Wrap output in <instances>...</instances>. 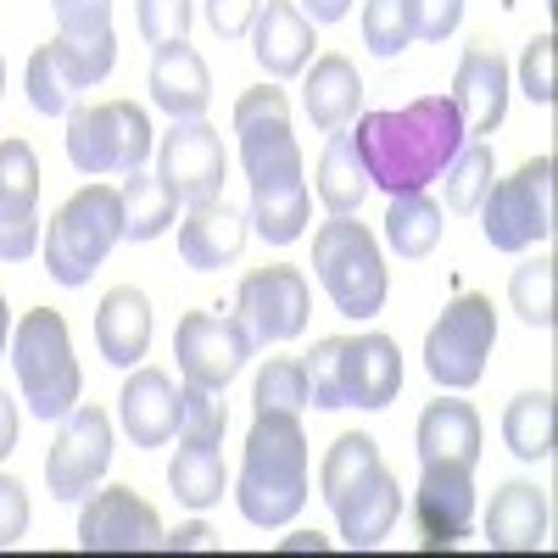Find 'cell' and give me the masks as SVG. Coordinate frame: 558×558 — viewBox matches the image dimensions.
Returning a JSON list of instances; mask_svg holds the SVG:
<instances>
[{
  "instance_id": "603a6c76",
  "label": "cell",
  "mask_w": 558,
  "mask_h": 558,
  "mask_svg": "<svg viewBox=\"0 0 558 558\" xmlns=\"http://www.w3.org/2000/svg\"><path fill=\"white\" fill-rule=\"evenodd\" d=\"M151 101L173 118V123H184V118H207V107H213V73H207V62L191 51L184 39H173V45H157V57H151Z\"/></svg>"
},
{
  "instance_id": "1f68e13d",
  "label": "cell",
  "mask_w": 558,
  "mask_h": 558,
  "mask_svg": "<svg viewBox=\"0 0 558 558\" xmlns=\"http://www.w3.org/2000/svg\"><path fill=\"white\" fill-rule=\"evenodd\" d=\"M386 246L402 257V263H418L441 246V207L425 196V191H402L391 196L386 207Z\"/></svg>"
},
{
  "instance_id": "d590c367",
  "label": "cell",
  "mask_w": 558,
  "mask_h": 558,
  "mask_svg": "<svg viewBox=\"0 0 558 558\" xmlns=\"http://www.w3.org/2000/svg\"><path fill=\"white\" fill-rule=\"evenodd\" d=\"M508 302L531 330H553V257H525L508 279Z\"/></svg>"
},
{
  "instance_id": "c3c4849f",
  "label": "cell",
  "mask_w": 558,
  "mask_h": 558,
  "mask_svg": "<svg viewBox=\"0 0 558 558\" xmlns=\"http://www.w3.org/2000/svg\"><path fill=\"white\" fill-rule=\"evenodd\" d=\"M302 12H307L313 23H341V17L352 12V0H302Z\"/></svg>"
},
{
  "instance_id": "5bb4252c",
  "label": "cell",
  "mask_w": 558,
  "mask_h": 558,
  "mask_svg": "<svg viewBox=\"0 0 558 558\" xmlns=\"http://www.w3.org/2000/svg\"><path fill=\"white\" fill-rule=\"evenodd\" d=\"M157 179L179 202H218L223 179H229V151L223 134L207 118H184L168 129V140L157 146Z\"/></svg>"
},
{
  "instance_id": "4fadbf2b",
  "label": "cell",
  "mask_w": 558,
  "mask_h": 558,
  "mask_svg": "<svg viewBox=\"0 0 558 558\" xmlns=\"http://www.w3.org/2000/svg\"><path fill=\"white\" fill-rule=\"evenodd\" d=\"M107 463H112V418L96 402H78L62 418L57 447L45 452V492H51L57 502H78V497L96 492Z\"/></svg>"
},
{
  "instance_id": "f907efd6",
  "label": "cell",
  "mask_w": 558,
  "mask_h": 558,
  "mask_svg": "<svg viewBox=\"0 0 558 558\" xmlns=\"http://www.w3.org/2000/svg\"><path fill=\"white\" fill-rule=\"evenodd\" d=\"M12 347V307H7V291H0V352Z\"/></svg>"
},
{
  "instance_id": "8fae6325",
  "label": "cell",
  "mask_w": 558,
  "mask_h": 558,
  "mask_svg": "<svg viewBox=\"0 0 558 558\" xmlns=\"http://www.w3.org/2000/svg\"><path fill=\"white\" fill-rule=\"evenodd\" d=\"M252 336L241 330V318L229 307H202V313H184L179 330H173V357H179V375L184 386H207L223 391L229 380L246 368L252 357Z\"/></svg>"
},
{
  "instance_id": "ffe728a7",
  "label": "cell",
  "mask_w": 558,
  "mask_h": 558,
  "mask_svg": "<svg viewBox=\"0 0 558 558\" xmlns=\"http://www.w3.org/2000/svg\"><path fill=\"white\" fill-rule=\"evenodd\" d=\"M452 107H458L470 140H486L502 123V112H508V62L492 51V45H470V51L458 57Z\"/></svg>"
},
{
  "instance_id": "9a60e30c",
  "label": "cell",
  "mask_w": 558,
  "mask_h": 558,
  "mask_svg": "<svg viewBox=\"0 0 558 558\" xmlns=\"http://www.w3.org/2000/svg\"><path fill=\"white\" fill-rule=\"evenodd\" d=\"M408 508L425 547H458L475 525V463H418Z\"/></svg>"
},
{
  "instance_id": "7c38bea8",
  "label": "cell",
  "mask_w": 558,
  "mask_h": 558,
  "mask_svg": "<svg viewBox=\"0 0 558 558\" xmlns=\"http://www.w3.org/2000/svg\"><path fill=\"white\" fill-rule=\"evenodd\" d=\"M241 318V330L252 336V347H279V341H296L307 330V313H313V291L302 268L291 263H274V268H257L241 279L235 291V307H229Z\"/></svg>"
},
{
  "instance_id": "cb8c5ba5",
  "label": "cell",
  "mask_w": 558,
  "mask_h": 558,
  "mask_svg": "<svg viewBox=\"0 0 558 558\" xmlns=\"http://www.w3.org/2000/svg\"><path fill=\"white\" fill-rule=\"evenodd\" d=\"M241 252H246L241 213L223 207V202H191V213H184V223H179V257H184V268L213 274V268H229Z\"/></svg>"
},
{
  "instance_id": "83f0119b",
  "label": "cell",
  "mask_w": 558,
  "mask_h": 558,
  "mask_svg": "<svg viewBox=\"0 0 558 558\" xmlns=\"http://www.w3.org/2000/svg\"><path fill=\"white\" fill-rule=\"evenodd\" d=\"M302 107H307V118H313L318 134L347 129V123L357 118V107H363V78H357V68H352L341 51H324V57L313 62L307 84H302Z\"/></svg>"
},
{
  "instance_id": "5b68a950",
  "label": "cell",
  "mask_w": 558,
  "mask_h": 558,
  "mask_svg": "<svg viewBox=\"0 0 558 558\" xmlns=\"http://www.w3.org/2000/svg\"><path fill=\"white\" fill-rule=\"evenodd\" d=\"M12 375L23 386V402L39 418H62L78 408L84 375H78V357H73V336H68V318L57 307H34L23 313V324L12 330Z\"/></svg>"
},
{
  "instance_id": "d6986e66",
  "label": "cell",
  "mask_w": 558,
  "mask_h": 558,
  "mask_svg": "<svg viewBox=\"0 0 558 558\" xmlns=\"http://www.w3.org/2000/svg\"><path fill=\"white\" fill-rule=\"evenodd\" d=\"M402 391V347L380 330L341 336V397L347 408H391Z\"/></svg>"
},
{
  "instance_id": "d4e9b609",
  "label": "cell",
  "mask_w": 558,
  "mask_h": 558,
  "mask_svg": "<svg viewBox=\"0 0 558 558\" xmlns=\"http://www.w3.org/2000/svg\"><path fill=\"white\" fill-rule=\"evenodd\" d=\"M96 347L112 368H134L140 357L151 352V302L146 291H134V286H118L101 296L96 307Z\"/></svg>"
},
{
  "instance_id": "f1b7e54d",
  "label": "cell",
  "mask_w": 558,
  "mask_h": 558,
  "mask_svg": "<svg viewBox=\"0 0 558 558\" xmlns=\"http://www.w3.org/2000/svg\"><path fill=\"white\" fill-rule=\"evenodd\" d=\"M168 486H173V497L184 502V508H213V502H223V492H229V470H223V452H218V441H207V436H179V447H173V458H168Z\"/></svg>"
},
{
  "instance_id": "30bf717a",
  "label": "cell",
  "mask_w": 558,
  "mask_h": 558,
  "mask_svg": "<svg viewBox=\"0 0 558 558\" xmlns=\"http://www.w3.org/2000/svg\"><path fill=\"white\" fill-rule=\"evenodd\" d=\"M112 62H118V39H96V45L89 39H62V34L45 39L39 51L28 57V78H23L28 107L39 118H68L84 89H96L112 73Z\"/></svg>"
},
{
  "instance_id": "681fc988",
  "label": "cell",
  "mask_w": 558,
  "mask_h": 558,
  "mask_svg": "<svg viewBox=\"0 0 558 558\" xmlns=\"http://www.w3.org/2000/svg\"><path fill=\"white\" fill-rule=\"evenodd\" d=\"M324 547H330V542H324L318 531H307V536H291V542H286V553H324Z\"/></svg>"
},
{
  "instance_id": "7dc6e473",
  "label": "cell",
  "mask_w": 558,
  "mask_h": 558,
  "mask_svg": "<svg viewBox=\"0 0 558 558\" xmlns=\"http://www.w3.org/2000/svg\"><path fill=\"white\" fill-rule=\"evenodd\" d=\"M12 447H17V402L0 391V458H7Z\"/></svg>"
},
{
  "instance_id": "7bdbcfd3",
  "label": "cell",
  "mask_w": 558,
  "mask_h": 558,
  "mask_svg": "<svg viewBox=\"0 0 558 558\" xmlns=\"http://www.w3.org/2000/svg\"><path fill=\"white\" fill-rule=\"evenodd\" d=\"M463 17V0H408L413 39H447Z\"/></svg>"
},
{
  "instance_id": "d6a6232c",
  "label": "cell",
  "mask_w": 558,
  "mask_h": 558,
  "mask_svg": "<svg viewBox=\"0 0 558 558\" xmlns=\"http://www.w3.org/2000/svg\"><path fill=\"white\" fill-rule=\"evenodd\" d=\"M502 441L520 463H542L553 452V391H520L502 408Z\"/></svg>"
},
{
  "instance_id": "277c9868",
  "label": "cell",
  "mask_w": 558,
  "mask_h": 558,
  "mask_svg": "<svg viewBox=\"0 0 558 558\" xmlns=\"http://www.w3.org/2000/svg\"><path fill=\"white\" fill-rule=\"evenodd\" d=\"M123 241V196L118 184H84L73 191L57 218L45 223V274L57 286L78 291L89 286V274L107 263V252Z\"/></svg>"
},
{
  "instance_id": "e0dca14e",
  "label": "cell",
  "mask_w": 558,
  "mask_h": 558,
  "mask_svg": "<svg viewBox=\"0 0 558 558\" xmlns=\"http://www.w3.org/2000/svg\"><path fill=\"white\" fill-rule=\"evenodd\" d=\"M39 252V162L28 140H0V263Z\"/></svg>"
},
{
  "instance_id": "836d02e7",
  "label": "cell",
  "mask_w": 558,
  "mask_h": 558,
  "mask_svg": "<svg viewBox=\"0 0 558 558\" xmlns=\"http://www.w3.org/2000/svg\"><path fill=\"white\" fill-rule=\"evenodd\" d=\"M447 179V207L452 213H481V196L492 191V179H497V157L486 140H463L458 157L441 168Z\"/></svg>"
},
{
  "instance_id": "52a82bcc",
  "label": "cell",
  "mask_w": 558,
  "mask_h": 558,
  "mask_svg": "<svg viewBox=\"0 0 558 558\" xmlns=\"http://www.w3.org/2000/svg\"><path fill=\"white\" fill-rule=\"evenodd\" d=\"M481 229L492 252H531L553 241V157H531L481 196Z\"/></svg>"
},
{
  "instance_id": "ba28073f",
  "label": "cell",
  "mask_w": 558,
  "mask_h": 558,
  "mask_svg": "<svg viewBox=\"0 0 558 558\" xmlns=\"http://www.w3.org/2000/svg\"><path fill=\"white\" fill-rule=\"evenodd\" d=\"M497 347V307L481 291H463L425 336V375L441 391H470L486 375V357Z\"/></svg>"
},
{
  "instance_id": "ab89813d",
  "label": "cell",
  "mask_w": 558,
  "mask_h": 558,
  "mask_svg": "<svg viewBox=\"0 0 558 558\" xmlns=\"http://www.w3.org/2000/svg\"><path fill=\"white\" fill-rule=\"evenodd\" d=\"M307 402L313 408H347L341 397V336H324L307 357Z\"/></svg>"
},
{
  "instance_id": "484cf974",
  "label": "cell",
  "mask_w": 558,
  "mask_h": 558,
  "mask_svg": "<svg viewBox=\"0 0 558 558\" xmlns=\"http://www.w3.org/2000/svg\"><path fill=\"white\" fill-rule=\"evenodd\" d=\"M413 447L418 463H481V413L458 397H441L418 413Z\"/></svg>"
},
{
  "instance_id": "b9f144b4",
  "label": "cell",
  "mask_w": 558,
  "mask_h": 558,
  "mask_svg": "<svg viewBox=\"0 0 558 558\" xmlns=\"http://www.w3.org/2000/svg\"><path fill=\"white\" fill-rule=\"evenodd\" d=\"M520 89L536 101V107H553V34H536L525 45V57H520Z\"/></svg>"
},
{
  "instance_id": "7402d4cb",
  "label": "cell",
  "mask_w": 558,
  "mask_h": 558,
  "mask_svg": "<svg viewBox=\"0 0 558 558\" xmlns=\"http://www.w3.org/2000/svg\"><path fill=\"white\" fill-rule=\"evenodd\" d=\"M313 17L296 7V0H263L257 23H252V51L263 62L268 78H296L313 62Z\"/></svg>"
},
{
  "instance_id": "f35d334b",
  "label": "cell",
  "mask_w": 558,
  "mask_h": 558,
  "mask_svg": "<svg viewBox=\"0 0 558 558\" xmlns=\"http://www.w3.org/2000/svg\"><path fill=\"white\" fill-rule=\"evenodd\" d=\"M62 39H112V0H51Z\"/></svg>"
},
{
  "instance_id": "44dd1931",
  "label": "cell",
  "mask_w": 558,
  "mask_h": 558,
  "mask_svg": "<svg viewBox=\"0 0 558 558\" xmlns=\"http://www.w3.org/2000/svg\"><path fill=\"white\" fill-rule=\"evenodd\" d=\"M118 418L134 447H168L179 436V386L162 368H134L118 391Z\"/></svg>"
},
{
  "instance_id": "8992f818",
  "label": "cell",
  "mask_w": 558,
  "mask_h": 558,
  "mask_svg": "<svg viewBox=\"0 0 558 558\" xmlns=\"http://www.w3.org/2000/svg\"><path fill=\"white\" fill-rule=\"evenodd\" d=\"M313 274L324 296L336 302L341 318H375L386 307V257L380 241L352 213H330V223H318L313 235Z\"/></svg>"
},
{
  "instance_id": "7a4b0ae2",
  "label": "cell",
  "mask_w": 558,
  "mask_h": 558,
  "mask_svg": "<svg viewBox=\"0 0 558 558\" xmlns=\"http://www.w3.org/2000/svg\"><path fill=\"white\" fill-rule=\"evenodd\" d=\"M463 118L452 107V96H418L402 112H363L352 118V146L357 162L368 173V191H425L430 179H441V168L458 157L463 146Z\"/></svg>"
},
{
  "instance_id": "ac0fdd59",
  "label": "cell",
  "mask_w": 558,
  "mask_h": 558,
  "mask_svg": "<svg viewBox=\"0 0 558 558\" xmlns=\"http://www.w3.org/2000/svg\"><path fill=\"white\" fill-rule=\"evenodd\" d=\"M330 514H336V531L352 553H368V547H380L402 514V486L397 475L386 470V463H375L368 475H357L336 502H330Z\"/></svg>"
},
{
  "instance_id": "6da1fadb",
  "label": "cell",
  "mask_w": 558,
  "mask_h": 558,
  "mask_svg": "<svg viewBox=\"0 0 558 558\" xmlns=\"http://www.w3.org/2000/svg\"><path fill=\"white\" fill-rule=\"evenodd\" d=\"M235 134H241V168L252 184V223L268 246H291L307 235V179H302V146L291 129L286 89H246L235 101Z\"/></svg>"
},
{
  "instance_id": "74e56055",
  "label": "cell",
  "mask_w": 558,
  "mask_h": 558,
  "mask_svg": "<svg viewBox=\"0 0 558 558\" xmlns=\"http://www.w3.org/2000/svg\"><path fill=\"white\" fill-rule=\"evenodd\" d=\"M229 430V408L218 391L207 386H179V436H207V441H223Z\"/></svg>"
},
{
  "instance_id": "2e32d148",
  "label": "cell",
  "mask_w": 558,
  "mask_h": 558,
  "mask_svg": "<svg viewBox=\"0 0 558 558\" xmlns=\"http://www.w3.org/2000/svg\"><path fill=\"white\" fill-rule=\"evenodd\" d=\"M78 547L84 553H151L162 547V520L134 486H107L84 502Z\"/></svg>"
},
{
  "instance_id": "9c48e42d",
  "label": "cell",
  "mask_w": 558,
  "mask_h": 558,
  "mask_svg": "<svg viewBox=\"0 0 558 558\" xmlns=\"http://www.w3.org/2000/svg\"><path fill=\"white\" fill-rule=\"evenodd\" d=\"M151 157V118L134 101H101L68 112V162L89 179L146 168Z\"/></svg>"
},
{
  "instance_id": "8d00e7d4",
  "label": "cell",
  "mask_w": 558,
  "mask_h": 558,
  "mask_svg": "<svg viewBox=\"0 0 558 558\" xmlns=\"http://www.w3.org/2000/svg\"><path fill=\"white\" fill-rule=\"evenodd\" d=\"M363 45L375 51L380 62L402 57L413 45V23H408V0H363Z\"/></svg>"
},
{
  "instance_id": "4dcf8cb0",
  "label": "cell",
  "mask_w": 558,
  "mask_h": 558,
  "mask_svg": "<svg viewBox=\"0 0 558 558\" xmlns=\"http://www.w3.org/2000/svg\"><path fill=\"white\" fill-rule=\"evenodd\" d=\"M313 191L330 213H357L363 196H368V173L357 162V146H352V123L336 129L324 140V157H318V173H313Z\"/></svg>"
},
{
  "instance_id": "bcb514c9",
  "label": "cell",
  "mask_w": 558,
  "mask_h": 558,
  "mask_svg": "<svg viewBox=\"0 0 558 558\" xmlns=\"http://www.w3.org/2000/svg\"><path fill=\"white\" fill-rule=\"evenodd\" d=\"M162 547L168 553H202V547H213V531L202 520H191V525H179L173 536H162Z\"/></svg>"
},
{
  "instance_id": "f6af8a7d",
  "label": "cell",
  "mask_w": 558,
  "mask_h": 558,
  "mask_svg": "<svg viewBox=\"0 0 558 558\" xmlns=\"http://www.w3.org/2000/svg\"><path fill=\"white\" fill-rule=\"evenodd\" d=\"M257 7L263 0H207V23L218 39H246L257 23Z\"/></svg>"
},
{
  "instance_id": "4316f807",
  "label": "cell",
  "mask_w": 558,
  "mask_h": 558,
  "mask_svg": "<svg viewBox=\"0 0 558 558\" xmlns=\"http://www.w3.org/2000/svg\"><path fill=\"white\" fill-rule=\"evenodd\" d=\"M486 542L497 553H536L547 542V497L531 481L497 486V497L486 508Z\"/></svg>"
},
{
  "instance_id": "ee69618b",
  "label": "cell",
  "mask_w": 558,
  "mask_h": 558,
  "mask_svg": "<svg viewBox=\"0 0 558 558\" xmlns=\"http://www.w3.org/2000/svg\"><path fill=\"white\" fill-rule=\"evenodd\" d=\"M23 531H28V492L23 481L0 475V547H17Z\"/></svg>"
},
{
  "instance_id": "60d3db41",
  "label": "cell",
  "mask_w": 558,
  "mask_h": 558,
  "mask_svg": "<svg viewBox=\"0 0 558 558\" xmlns=\"http://www.w3.org/2000/svg\"><path fill=\"white\" fill-rule=\"evenodd\" d=\"M196 0H140V39L146 45H173L191 34Z\"/></svg>"
},
{
  "instance_id": "f546056e",
  "label": "cell",
  "mask_w": 558,
  "mask_h": 558,
  "mask_svg": "<svg viewBox=\"0 0 558 558\" xmlns=\"http://www.w3.org/2000/svg\"><path fill=\"white\" fill-rule=\"evenodd\" d=\"M118 196H123V241H157L179 218V196L146 168H129Z\"/></svg>"
},
{
  "instance_id": "e575fe53",
  "label": "cell",
  "mask_w": 558,
  "mask_h": 558,
  "mask_svg": "<svg viewBox=\"0 0 558 558\" xmlns=\"http://www.w3.org/2000/svg\"><path fill=\"white\" fill-rule=\"evenodd\" d=\"M257 413H302L307 408V363L302 357H268L252 386Z\"/></svg>"
},
{
  "instance_id": "816d5d0a",
  "label": "cell",
  "mask_w": 558,
  "mask_h": 558,
  "mask_svg": "<svg viewBox=\"0 0 558 558\" xmlns=\"http://www.w3.org/2000/svg\"><path fill=\"white\" fill-rule=\"evenodd\" d=\"M0 89H7V57H0Z\"/></svg>"
},
{
  "instance_id": "3957f363",
  "label": "cell",
  "mask_w": 558,
  "mask_h": 558,
  "mask_svg": "<svg viewBox=\"0 0 558 558\" xmlns=\"http://www.w3.org/2000/svg\"><path fill=\"white\" fill-rule=\"evenodd\" d=\"M235 502L246 525L279 531L307 508V436L296 413H257L246 430V458L235 475Z\"/></svg>"
}]
</instances>
